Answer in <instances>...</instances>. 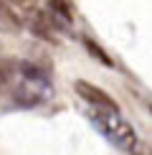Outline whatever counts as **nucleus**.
Segmentation results:
<instances>
[{
	"label": "nucleus",
	"instance_id": "f257e3e1",
	"mask_svg": "<svg viewBox=\"0 0 152 155\" xmlns=\"http://www.w3.org/2000/svg\"><path fill=\"white\" fill-rule=\"evenodd\" d=\"M91 125L97 127L114 147H119V150L129 153L132 147H135V143H137L135 127L119 114V109H94L91 112Z\"/></svg>",
	"mask_w": 152,
	"mask_h": 155
},
{
	"label": "nucleus",
	"instance_id": "f03ea898",
	"mask_svg": "<svg viewBox=\"0 0 152 155\" xmlns=\"http://www.w3.org/2000/svg\"><path fill=\"white\" fill-rule=\"evenodd\" d=\"M74 89H76V94H79L89 107H94V109H119L117 102H114L104 89H99L97 84H89L84 79H79L74 84Z\"/></svg>",
	"mask_w": 152,
	"mask_h": 155
},
{
	"label": "nucleus",
	"instance_id": "7ed1b4c3",
	"mask_svg": "<svg viewBox=\"0 0 152 155\" xmlns=\"http://www.w3.org/2000/svg\"><path fill=\"white\" fill-rule=\"evenodd\" d=\"M30 13H25V25H28L30 33H36L38 38H53V13H46V10H36V8H28Z\"/></svg>",
	"mask_w": 152,
	"mask_h": 155
},
{
	"label": "nucleus",
	"instance_id": "20e7f679",
	"mask_svg": "<svg viewBox=\"0 0 152 155\" xmlns=\"http://www.w3.org/2000/svg\"><path fill=\"white\" fill-rule=\"evenodd\" d=\"M21 31H23V21L13 13V8L8 5V0H0V33L18 36Z\"/></svg>",
	"mask_w": 152,
	"mask_h": 155
},
{
	"label": "nucleus",
	"instance_id": "39448f33",
	"mask_svg": "<svg viewBox=\"0 0 152 155\" xmlns=\"http://www.w3.org/2000/svg\"><path fill=\"white\" fill-rule=\"evenodd\" d=\"M48 5H51L53 15L63 18V21H71V3L68 0H48Z\"/></svg>",
	"mask_w": 152,
	"mask_h": 155
},
{
	"label": "nucleus",
	"instance_id": "423d86ee",
	"mask_svg": "<svg viewBox=\"0 0 152 155\" xmlns=\"http://www.w3.org/2000/svg\"><path fill=\"white\" fill-rule=\"evenodd\" d=\"M84 43H86V48L91 51V54L97 56V59H99L101 64H106V66H112V64H114V61H112V59H109V56H106V54H104V51H101V48H99L94 41H84Z\"/></svg>",
	"mask_w": 152,
	"mask_h": 155
},
{
	"label": "nucleus",
	"instance_id": "0eeeda50",
	"mask_svg": "<svg viewBox=\"0 0 152 155\" xmlns=\"http://www.w3.org/2000/svg\"><path fill=\"white\" fill-rule=\"evenodd\" d=\"M129 155H152V145L150 143H135V147L129 150Z\"/></svg>",
	"mask_w": 152,
	"mask_h": 155
},
{
	"label": "nucleus",
	"instance_id": "6e6552de",
	"mask_svg": "<svg viewBox=\"0 0 152 155\" xmlns=\"http://www.w3.org/2000/svg\"><path fill=\"white\" fill-rule=\"evenodd\" d=\"M8 3H13V5H18V8H25V10H28V8H36L38 0H8Z\"/></svg>",
	"mask_w": 152,
	"mask_h": 155
},
{
	"label": "nucleus",
	"instance_id": "1a4fd4ad",
	"mask_svg": "<svg viewBox=\"0 0 152 155\" xmlns=\"http://www.w3.org/2000/svg\"><path fill=\"white\" fill-rule=\"evenodd\" d=\"M150 112H152V107H150Z\"/></svg>",
	"mask_w": 152,
	"mask_h": 155
}]
</instances>
